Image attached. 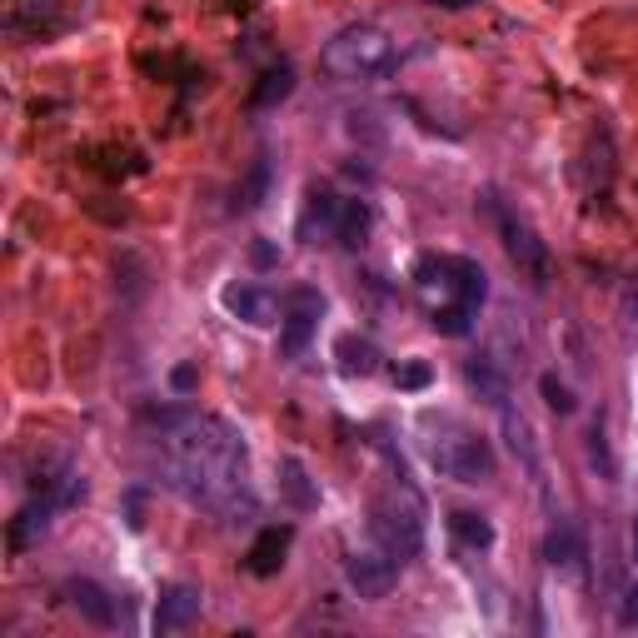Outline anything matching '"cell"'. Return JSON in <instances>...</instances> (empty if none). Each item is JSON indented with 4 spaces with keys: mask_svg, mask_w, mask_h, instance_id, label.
Listing matches in <instances>:
<instances>
[{
    "mask_svg": "<svg viewBox=\"0 0 638 638\" xmlns=\"http://www.w3.org/2000/svg\"><path fill=\"white\" fill-rule=\"evenodd\" d=\"M170 454H175V484L195 504L230 514L245 489V444L225 419H180L170 429Z\"/></svg>",
    "mask_w": 638,
    "mask_h": 638,
    "instance_id": "6da1fadb",
    "label": "cell"
},
{
    "mask_svg": "<svg viewBox=\"0 0 638 638\" xmlns=\"http://www.w3.org/2000/svg\"><path fill=\"white\" fill-rule=\"evenodd\" d=\"M390 60H394V40L379 25H344L319 50V65L334 81H375L379 71H390Z\"/></svg>",
    "mask_w": 638,
    "mask_h": 638,
    "instance_id": "7a4b0ae2",
    "label": "cell"
},
{
    "mask_svg": "<svg viewBox=\"0 0 638 638\" xmlns=\"http://www.w3.org/2000/svg\"><path fill=\"white\" fill-rule=\"evenodd\" d=\"M489 214H494L499 235H504V249H508V260H514V270H519L533 290H544V284H549V245L533 235V230L524 225L508 205H499L494 195H489Z\"/></svg>",
    "mask_w": 638,
    "mask_h": 638,
    "instance_id": "3957f363",
    "label": "cell"
},
{
    "mask_svg": "<svg viewBox=\"0 0 638 638\" xmlns=\"http://www.w3.org/2000/svg\"><path fill=\"white\" fill-rule=\"evenodd\" d=\"M434 469L444 479H459V484H489L499 474V454L479 434H450L434 444Z\"/></svg>",
    "mask_w": 638,
    "mask_h": 638,
    "instance_id": "277c9868",
    "label": "cell"
},
{
    "mask_svg": "<svg viewBox=\"0 0 638 638\" xmlns=\"http://www.w3.org/2000/svg\"><path fill=\"white\" fill-rule=\"evenodd\" d=\"M369 529H375L379 549H384L390 559H414V554H419V544H425V529H419V519H414L409 508L375 504V519H369Z\"/></svg>",
    "mask_w": 638,
    "mask_h": 638,
    "instance_id": "5b68a950",
    "label": "cell"
},
{
    "mask_svg": "<svg viewBox=\"0 0 638 638\" xmlns=\"http://www.w3.org/2000/svg\"><path fill=\"white\" fill-rule=\"evenodd\" d=\"M344 579H349V589L359 593V599H390V589H394V559L384 554V549H365V554H349L344 559Z\"/></svg>",
    "mask_w": 638,
    "mask_h": 638,
    "instance_id": "8992f818",
    "label": "cell"
},
{
    "mask_svg": "<svg viewBox=\"0 0 638 638\" xmlns=\"http://www.w3.org/2000/svg\"><path fill=\"white\" fill-rule=\"evenodd\" d=\"M319 315H324V299L315 295V290H295L290 295V305H284V334H280V355H305V344H309V334H315V324H319Z\"/></svg>",
    "mask_w": 638,
    "mask_h": 638,
    "instance_id": "52a82bcc",
    "label": "cell"
},
{
    "mask_svg": "<svg viewBox=\"0 0 638 638\" xmlns=\"http://www.w3.org/2000/svg\"><path fill=\"white\" fill-rule=\"evenodd\" d=\"M225 309L235 319H245V324H255V330H270V324H280V319H284L280 299H274L270 290H260V284H230V290H225Z\"/></svg>",
    "mask_w": 638,
    "mask_h": 638,
    "instance_id": "ba28073f",
    "label": "cell"
},
{
    "mask_svg": "<svg viewBox=\"0 0 638 638\" xmlns=\"http://www.w3.org/2000/svg\"><path fill=\"white\" fill-rule=\"evenodd\" d=\"M200 589H189V584H170L165 593H160V603H155V634H180V628H189L195 618H200Z\"/></svg>",
    "mask_w": 638,
    "mask_h": 638,
    "instance_id": "9c48e42d",
    "label": "cell"
},
{
    "mask_svg": "<svg viewBox=\"0 0 638 638\" xmlns=\"http://www.w3.org/2000/svg\"><path fill=\"white\" fill-rule=\"evenodd\" d=\"M290 544H295V529H290V524H270V529H260V539H255V544H249V554H245L249 574H260V579L280 574Z\"/></svg>",
    "mask_w": 638,
    "mask_h": 638,
    "instance_id": "30bf717a",
    "label": "cell"
},
{
    "mask_svg": "<svg viewBox=\"0 0 638 638\" xmlns=\"http://www.w3.org/2000/svg\"><path fill=\"white\" fill-rule=\"evenodd\" d=\"M444 270H450L454 305L479 309V305L489 299V274L479 270V260H464V255H444Z\"/></svg>",
    "mask_w": 638,
    "mask_h": 638,
    "instance_id": "8fae6325",
    "label": "cell"
},
{
    "mask_svg": "<svg viewBox=\"0 0 638 638\" xmlns=\"http://www.w3.org/2000/svg\"><path fill=\"white\" fill-rule=\"evenodd\" d=\"M280 499L290 508H299V514L319 508V489H315V479H309V469L299 459H280Z\"/></svg>",
    "mask_w": 638,
    "mask_h": 638,
    "instance_id": "7c38bea8",
    "label": "cell"
},
{
    "mask_svg": "<svg viewBox=\"0 0 638 638\" xmlns=\"http://www.w3.org/2000/svg\"><path fill=\"white\" fill-rule=\"evenodd\" d=\"M65 593H71V603L81 609V618H90L95 628H110V624H115V599H110V593L100 589V584L75 579Z\"/></svg>",
    "mask_w": 638,
    "mask_h": 638,
    "instance_id": "4fadbf2b",
    "label": "cell"
},
{
    "mask_svg": "<svg viewBox=\"0 0 638 638\" xmlns=\"http://www.w3.org/2000/svg\"><path fill=\"white\" fill-rule=\"evenodd\" d=\"M334 359H340L344 375H355V379H369L379 369V349L365 340V334H344V340L334 344Z\"/></svg>",
    "mask_w": 638,
    "mask_h": 638,
    "instance_id": "5bb4252c",
    "label": "cell"
},
{
    "mask_svg": "<svg viewBox=\"0 0 638 638\" xmlns=\"http://www.w3.org/2000/svg\"><path fill=\"white\" fill-rule=\"evenodd\" d=\"M340 195L334 189H324V185H315L309 189V205H305V220H299V230L305 235H315V230H334L340 225Z\"/></svg>",
    "mask_w": 638,
    "mask_h": 638,
    "instance_id": "9a60e30c",
    "label": "cell"
},
{
    "mask_svg": "<svg viewBox=\"0 0 638 638\" xmlns=\"http://www.w3.org/2000/svg\"><path fill=\"white\" fill-rule=\"evenodd\" d=\"M369 220H375V214H369L365 200H344L340 205V225H334V240H340L344 249H359L369 240Z\"/></svg>",
    "mask_w": 638,
    "mask_h": 638,
    "instance_id": "2e32d148",
    "label": "cell"
},
{
    "mask_svg": "<svg viewBox=\"0 0 638 638\" xmlns=\"http://www.w3.org/2000/svg\"><path fill=\"white\" fill-rule=\"evenodd\" d=\"M464 379H469V390L479 394V400H489L494 409H504L508 404V384H504V375H499L489 359H474V365L464 369Z\"/></svg>",
    "mask_w": 638,
    "mask_h": 638,
    "instance_id": "e0dca14e",
    "label": "cell"
},
{
    "mask_svg": "<svg viewBox=\"0 0 638 638\" xmlns=\"http://www.w3.org/2000/svg\"><path fill=\"white\" fill-rule=\"evenodd\" d=\"M295 95V65H274V71L260 75V85H255V110H274L280 100H290Z\"/></svg>",
    "mask_w": 638,
    "mask_h": 638,
    "instance_id": "ac0fdd59",
    "label": "cell"
},
{
    "mask_svg": "<svg viewBox=\"0 0 638 638\" xmlns=\"http://www.w3.org/2000/svg\"><path fill=\"white\" fill-rule=\"evenodd\" d=\"M450 529L459 533V544H469V549H489V544H494V524H489L484 514H474V508H454Z\"/></svg>",
    "mask_w": 638,
    "mask_h": 638,
    "instance_id": "d6986e66",
    "label": "cell"
},
{
    "mask_svg": "<svg viewBox=\"0 0 638 638\" xmlns=\"http://www.w3.org/2000/svg\"><path fill=\"white\" fill-rule=\"evenodd\" d=\"M544 559L554 568H579V559H584V544H579V533L568 529V524H559V529H549V539H544Z\"/></svg>",
    "mask_w": 638,
    "mask_h": 638,
    "instance_id": "ffe728a7",
    "label": "cell"
},
{
    "mask_svg": "<svg viewBox=\"0 0 638 638\" xmlns=\"http://www.w3.org/2000/svg\"><path fill=\"white\" fill-rule=\"evenodd\" d=\"M504 434H508V450L524 459V469L539 479V450H533V434H529V425H524V414L504 409Z\"/></svg>",
    "mask_w": 638,
    "mask_h": 638,
    "instance_id": "44dd1931",
    "label": "cell"
},
{
    "mask_svg": "<svg viewBox=\"0 0 638 638\" xmlns=\"http://www.w3.org/2000/svg\"><path fill=\"white\" fill-rule=\"evenodd\" d=\"M474 315H479V309H469V305H439V309H429V324H434L439 334L459 340V334L474 330Z\"/></svg>",
    "mask_w": 638,
    "mask_h": 638,
    "instance_id": "7402d4cb",
    "label": "cell"
},
{
    "mask_svg": "<svg viewBox=\"0 0 638 638\" xmlns=\"http://www.w3.org/2000/svg\"><path fill=\"white\" fill-rule=\"evenodd\" d=\"M46 524H50V504H30L25 514H15V524H11V549H25L30 539H40V533H46Z\"/></svg>",
    "mask_w": 638,
    "mask_h": 638,
    "instance_id": "603a6c76",
    "label": "cell"
},
{
    "mask_svg": "<svg viewBox=\"0 0 638 638\" xmlns=\"http://www.w3.org/2000/svg\"><path fill=\"white\" fill-rule=\"evenodd\" d=\"M539 394H544V404H549L554 414H574V409H579L574 390H568V384H564L559 375H539Z\"/></svg>",
    "mask_w": 638,
    "mask_h": 638,
    "instance_id": "cb8c5ba5",
    "label": "cell"
},
{
    "mask_svg": "<svg viewBox=\"0 0 638 638\" xmlns=\"http://www.w3.org/2000/svg\"><path fill=\"white\" fill-rule=\"evenodd\" d=\"M429 379H434V369L419 365V359H409V365L394 369V384H400V390H425Z\"/></svg>",
    "mask_w": 638,
    "mask_h": 638,
    "instance_id": "d4e9b609",
    "label": "cell"
},
{
    "mask_svg": "<svg viewBox=\"0 0 638 638\" xmlns=\"http://www.w3.org/2000/svg\"><path fill=\"white\" fill-rule=\"evenodd\" d=\"M618 628H638V584H628L618 599Z\"/></svg>",
    "mask_w": 638,
    "mask_h": 638,
    "instance_id": "484cf974",
    "label": "cell"
},
{
    "mask_svg": "<svg viewBox=\"0 0 638 638\" xmlns=\"http://www.w3.org/2000/svg\"><path fill=\"white\" fill-rule=\"evenodd\" d=\"M170 384H175V394H189L195 384H200V369H195V365H175V369H170Z\"/></svg>",
    "mask_w": 638,
    "mask_h": 638,
    "instance_id": "4316f807",
    "label": "cell"
},
{
    "mask_svg": "<svg viewBox=\"0 0 638 638\" xmlns=\"http://www.w3.org/2000/svg\"><path fill=\"white\" fill-rule=\"evenodd\" d=\"M265 180H270V165H255V175H249V189H245V210H255V205H260Z\"/></svg>",
    "mask_w": 638,
    "mask_h": 638,
    "instance_id": "83f0119b",
    "label": "cell"
},
{
    "mask_svg": "<svg viewBox=\"0 0 638 638\" xmlns=\"http://www.w3.org/2000/svg\"><path fill=\"white\" fill-rule=\"evenodd\" d=\"M249 255H255V265H260V270H270V265L280 260V249H274V245H265V240H260L255 249H249Z\"/></svg>",
    "mask_w": 638,
    "mask_h": 638,
    "instance_id": "f1b7e54d",
    "label": "cell"
},
{
    "mask_svg": "<svg viewBox=\"0 0 638 638\" xmlns=\"http://www.w3.org/2000/svg\"><path fill=\"white\" fill-rule=\"evenodd\" d=\"M628 549H634V559H638V519H634V533H628Z\"/></svg>",
    "mask_w": 638,
    "mask_h": 638,
    "instance_id": "f546056e",
    "label": "cell"
}]
</instances>
